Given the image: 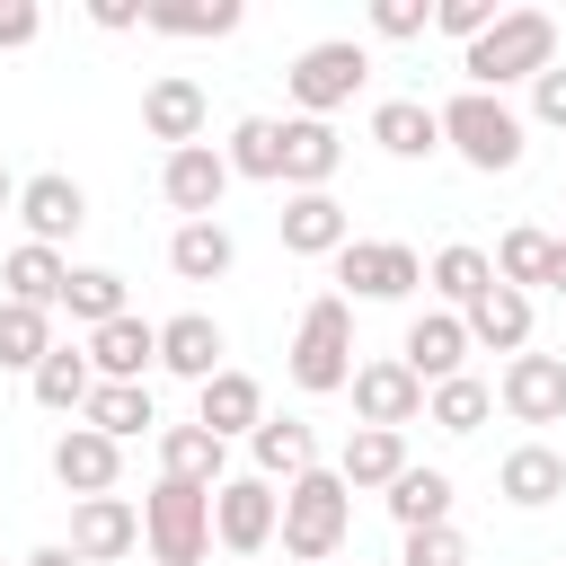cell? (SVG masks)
I'll list each match as a JSON object with an SVG mask.
<instances>
[{
  "label": "cell",
  "mask_w": 566,
  "mask_h": 566,
  "mask_svg": "<svg viewBox=\"0 0 566 566\" xmlns=\"http://www.w3.org/2000/svg\"><path fill=\"white\" fill-rule=\"evenodd\" d=\"M433 124H442V150H451L460 168H478V177H504V168H522V150H531V124H522L504 97H486V88L442 97Z\"/></svg>",
  "instance_id": "7a4b0ae2"
},
{
  "label": "cell",
  "mask_w": 566,
  "mask_h": 566,
  "mask_svg": "<svg viewBox=\"0 0 566 566\" xmlns=\"http://www.w3.org/2000/svg\"><path fill=\"white\" fill-rule=\"evenodd\" d=\"M486 283H495V256H486L478 239H451V248L424 256V292H433V310H469Z\"/></svg>",
  "instance_id": "d4e9b609"
},
{
  "label": "cell",
  "mask_w": 566,
  "mask_h": 566,
  "mask_svg": "<svg viewBox=\"0 0 566 566\" xmlns=\"http://www.w3.org/2000/svg\"><path fill=\"white\" fill-rule=\"evenodd\" d=\"M336 168H345L336 124H318V115H283V195H327Z\"/></svg>",
  "instance_id": "2e32d148"
},
{
  "label": "cell",
  "mask_w": 566,
  "mask_h": 566,
  "mask_svg": "<svg viewBox=\"0 0 566 566\" xmlns=\"http://www.w3.org/2000/svg\"><path fill=\"white\" fill-rule=\"evenodd\" d=\"M371 35H380V44H416V35H433V0H371Z\"/></svg>",
  "instance_id": "ab89813d"
},
{
  "label": "cell",
  "mask_w": 566,
  "mask_h": 566,
  "mask_svg": "<svg viewBox=\"0 0 566 566\" xmlns=\"http://www.w3.org/2000/svg\"><path fill=\"white\" fill-rule=\"evenodd\" d=\"M221 354H230V336H221V318L212 310H177V318H159V371H177V380H212L221 371Z\"/></svg>",
  "instance_id": "ffe728a7"
},
{
  "label": "cell",
  "mask_w": 566,
  "mask_h": 566,
  "mask_svg": "<svg viewBox=\"0 0 566 566\" xmlns=\"http://www.w3.org/2000/svg\"><path fill=\"white\" fill-rule=\"evenodd\" d=\"M486 416H495V389H486L478 371H460V380H433V389H424V424H433V433H478Z\"/></svg>",
  "instance_id": "e575fe53"
},
{
  "label": "cell",
  "mask_w": 566,
  "mask_h": 566,
  "mask_svg": "<svg viewBox=\"0 0 566 566\" xmlns=\"http://www.w3.org/2000/svg\"><path fill=\"white\" fill-rule=\"evenodd\" d=\"M371 142H380L389 159H433V150H442V124H433L424 97H380V106H371Z\"/></svg>",
  "instance_id": "4dcf8cb0"
},
{
  "label": "cell",
  "mask_w": 566,
  "mask_h": 566,
  "mask_svg": "<svg viewBox=\"0 0 566 566\" xmlns=\"http://www.w3.org/2000/svg\"><path fill=\"white\" fill-rule=\"evenodd\" d=\"M203 124H212V97H203L186 71H159V80L142 88V133H150V142L186 150V142H203Z\"/></svg>",
  "instance_id": "9a60e30c"
},
{
  "label": "cell",
  "mask_w": 566,
  "mask_h": 566,
  "mask_svg": "<svg viewBox=\"0 0 566 566\" xmlns=\"http://www.w3.org/2000/svg\"><path fill=\"white\" fill-rule=\"evenodd\" d=\"M327 265H336L345 301H407V292L424 283V256H416L407 239H345Z\"/></svg>",
  "instance_id": "52a82bcc"
},
{
  "label": "cell",
  "mask_w": 566,
  "mask_h": 566,
  "mask_svg": "<svg viewBox=\"0 0 566 566\" xmlns=\"http://www.w3.org/2000/svg\"><path fill=\"white\" fill-rule=\"evenodd\" d=\"M0 212H18V177H9V159H0Z\"/></svg>",
  "instance_id": "c3c4849f"
},
{
  "label": "cell",
  "mask_w": 566,
  "mask_h": 566,
  "mask_svg": "<svg viewBox=\"0 0 566 566\" xmlns=\"http://www.w3.org/2000/svg\"><path fill=\"white\" fill-rule=\"evenodd\" d=\"M380 504H389V522H398V531H433V522H451V469L407 460V469L380 486Z\"/></svg>",
  "instance_id": "83f0119b"
},
{
  "label": "cell",
  "mask_w": 566,
  "mask_h": 566,
  "mask_svg": "<svg viewBox=\"0 0 566 566\" xmlns=\"http://www.w3.org/2000/svg\"><path fill=\"white\" fill-rule=\"evenodd\" d=\"M159 478H177V486H221L230 478V442H212L203 424H159Z\"/></svg>",
  "instance_id": "4316f807"
},
{
  "label": "cell",
  "mask_w": 566,
  "mask_h": 566,
  "mask_svg": "<svg viewBox=\"0 0 566 566\" xmlns=\"http://www.w3.org/2000/svg\"><path fill=\"white\" fill-rule=\"evenodd\" d=\"M354 416L371 424V433H407L416 416H424V380L398 363V354H371V363H354Z\"/></svg>",
  "instance_id": "9c48e42d"
},
{
  "label": "cell",
  "mask_w": 566,
  "mask_h": 566,
  "mask_svg": "<svg viewBox=\"0 0 566 566\" xmlns=\"http://www.w3.org/2000/svg\"><path fill=\"white\" fill-rule=\"evenodd\" d=\"M27 389H35V407H44V416H80V407H88V389H97V371H88V354H80V345H53V354L27 371Z\"/></svg>",
  "instance_id": "1f68e13d"
},
{
  "label": "cell",
  "mask_w": 566,
  "mask_h": 566,
  "mask_svg": "<svg viewBox=\"0 0 566 566\" xmlns=\"http://www.w3.org/2000/svg\"><path fill=\"white\" fill-rule=\"evenodd\" d=\"M18 221H27L35 248H62V239L88 221V186L62 177V168H35V177H18Z\"/></svg>",
  "instance_id": "4fadbf2b"
},
{
  "label": "cell",
  "mask_w": 566,
  "mask_h": 566,
  "mask_svg": "<svg viewBox=\"0 0 566 566\" xmlns=\"http://www.w3.org/2000/svg\"><path fill=\"white\" fill-rule=\"evenodd\" d=\"M142 548H150L159 566H203V557H212V495L159 478V486L142 495Z\"/></svg>",
  "instance_id": "8992f818"
},
{
  "label": "cell",
  "mask_w": 566,
  "mask_h": 566,
  "mask_svg": "<svg viewBox=\"0 0 566 566\" xmlns=\"http://www.w3.org/2000/svg\"><path fill=\"white\" fill-rule=\"evenodd\" d=\"M495 407L513 424H566V354H513L495 371Z\"/></svg>",
  "instance_id": "8fae6325"
},
{
  "label": "cell",
  "mask_w": 566,
  "mask_h": 566,
  "mask_svg": "<svg viewBox=\"0 0 566 566\" xmlns=\"http://www.w3.org/2000/svg\"><path fill=\"white\" fill-rule=\"evenodd\" d=\"M88 27H106V35H124V27H142V9H133V0H88Z\"/></svg>",
  "instance_id": "f6af8a7d"
},
{
  "label": "cell",
  "mask_w": 566,
  "mask_h": 566,
  "mask_svg": "<svg viewBox=\"0 0 566 566\" xmlns=\"http://www.w3.org/2000/svg\"><path fill=\"white\" fill-rule=\"evenodd\" d=\"M80 354H88L97 380H150V371H159V318H133V310H124V318L88 327Z\"/></svg>",
  "instance_id": "ac0fdd59"
},
{
  "label": "cell",
  "mask_w": 566,
  "mask_h": 566,
  "mask_svg": "<svg viewBox=\"0 0 566 566\" xmlns=\"http://www.w3.org/2000/svg\"><path fill=\"white\" fill-rule=\"evenodd\" d=\"M230 177H256V186H283V124L274 115H239L230 142H221Z\"/></svg>",
  "instance_id": "836d02e7"
},
{
  "label": "cell",
  "mask_w": 566,
  "mask_h": 566,
  "mask_svg": "<svg viewBox=\"0 0 566 566\" xmlns=\"http://www.w3.org/2000/svg\"><path fill=\"white\" fill-rule=\"evenodd\" d=\"M53 478H62L71 504H80V495H115L124 442H106V433H88V424H62V433H53Z\"/></svg>",
  "instance_id": "d6986e66"
},
{
  "label": "cell",
  "mask_w": 566,
  "mask_h": 566,
  "mask_svg": "<svg viewBox=\"0 0 566 566\" xmlns=\"http://www.w3.org/2000/svg\"><path fill=\"white\" fill-rule=\"evenodd\" d=\"M345 531H354V486H345L327 460L301 469V478L283 486V522H274L283 557H292V566H327V557L345 548Z\"/></svg>",
  "instance_id": "3957f363"
},
{
  "label": "cell",
  "mask_w": 566,
  "mask_h": 566,
  "mask_svg": "<svg viewBox=\"0 0 566 566\" xmlns=\"http://www.w3.org/2000/svg\"><path fill=\"white\" fill-rule=\"evenodd\" d=\"M62 548H71L80 566H115V557H133V548H142V504H124V495H80Z\"/></svg>",
  "instance_id": "7c38bea8"
},
{
  "label": "cell",
  "mask_w": 566,
  "mask_h": 566,
  "mask_svg": "<svg viewBox=\"0 0 566 566\" xmlns=\"http://www.w3.org/2000/svg\"><path fill=\"white\" fill-rule=\"evenodd\" d=\"M44 35V9L35 0H0V53H27Z\"/></svg>",
  "instance_id": "ee69618b"
},
{
  "label": "cell",
  "mask_w": 566,
  "mask_h": 566,
  "mask_svg": "<svg viewBox=\"0 0 566 566\" xmlns=\"http://www.w3.org/2000/svg\"><path fill=\"white\" fill-rule=\"evenodd\" d=\"M398 363H407L424 389H433V380H460V371H469V327H460V310H416Z\"/></svg>",
  "instance_id": "e0dca14e"
},
{
  "label": "cell",
  "mask_w": 566,
  "mask_h": 566,
  "mask_svg": "<svg viewBox=\"0 0 566 566\" xmlns=\"http://www.w3.org/2000/svg\"><path fill=\"white\" fill-rule=\"evenodd\" d=\"M159 195H168L177 221H212L221 195H230V159H221V142H186V150H168V159H159Z\"/></svg>",
  "instance_id": "30bf717a"
},
{
  "label": "cell",
  "mask_w": 566,
  "mask_h": 566,
  "mask_svg": "<svg viewBox=\"0 0 566 566\" xmlns=\"http://www.w3.org/2000/svg\"><path fill=\"white\" fill-rule=\"evenodd\" d=\"M230 265H239V239L221 221H177L168 230V274L177 283H221Z\"/></svg>",
  "instance_id": "f1b7e54d"
},
{
  "label": "cell",
  "mask_w": 566,
  "mask_h": 566,
  "mask_svg": "<svg viewBox=\"0 0 566 566\" xmlns=\"http://www.w3.org/2000/svg\"><path fill=\"white\" fill-rule=\"evenodd\" d=\"M195 424H203L212 442H248V433L265 424V380H256V371H230V363H221V371H212V380L195 389Z\"/></svg>",
  "instance_id": "5bb4252c"
},
{
  "label": "cell",
  "mask_w": 566,
  "mask_h": 566,
  "mask_svg": "<svg viewBox=\"0 0 566 566\" xmlns=\"http://www.w3.org/2000/svg\"><path fill=\"white\" fill-rule=\"evenodd\" d=\"M363 80H371V44H354V35H318V44H301L292 71H283L292 106L318 115V124H336V106H354Z\"/></svg>",
  "instance_id": "5b68a950"
},
{
  "label": "cell",
  "mask_w": 566,
  "mask_h": 566,
  "mask_svg": "<svg viewBox=\"0 0 566 566\" xmlns=\"http://www.w3.org/2000/svg\"><path fill=\"white\" fill-rule=\"evenodd\" d=\"M495 27V0H433V35H451V44H478Z\"/></svg>",
  "instance_id": "b9f144b4"
},
{
  "label": "cell",
  "mask_w": 566,
  "mask_h": 566,
  "mask_svg": "<svg viewBox=\"0 0 566 566\" xmlns=\"http://www.w3.org/2000/svg\"><path fill=\"white\" fill-rule=\"evenodd\" d=\"M531 124H548V133H566V62H548V71L531 80Z\"/></svg>",
  "instance_id": "7bdbcfd3"
},
{
  "label": "cell",
  "mask_w": 566,
  "mask_h": 566,
  "mask_svg": "<svg viewBox=\"0 0 566 566\" xmlns=\"http://www.w3.org/2000/svg\"><path fill=\"white\" fill-rule=\"evenodd\" d=\"M0 283H9V301H18V310H62L71 256H62V248H35V239H18V248L0 256Z\"/></svg>",
  "instance_id": "cb8c5ba5"
},
{
  "label": "cell",
  "mask_w": 566,
  "mask_h": 566,
  "mask_svg": "<svg viewBox=\"0 0 566 566\" xmlns=\"http://www.w3.org/2000/svg\"><path fill=\"white\" fill-rule=\"evenodd\" d=\"M557 62V18L548 9H495V27L478 44H460V80L504 97V88H531L539 71Z\"/></svg>",
  "instance_id": "6da1fadb"
},
{
  "label": "cell",
  "mask_w": 566,
  "mask_h": 566,
  "mask_svg": "<svg viewBox=\"0 0 566 566\" xmlns=\"http://www.w3.org/2000/svg\"><path fill=\"white\" fill-rule=\"evenodd\" d=\"M398 469H407V433H371V424H354V433H345V451H336V478H345L354 495L389 486Z\"/></svg>",
  "instance_id": "d6a6232c"
},
{
  "label": "cell",
  "mask_w": 566,
  "mask_h": 566,
  "mask_svg": "<svg viewBox=\"0 0 566 566\" xmlns=\"http://www.w3.org/2000/svg\"><path fill=\"white\" fill-rule=\"evenodd\" d=\"M248 460H256L265 486H292L301 469H318V433H310L301 416H265V424L248 433Z\"/></svg>",
  "instance_id": "484cf974"
},
{
  "label": "cell",
  "mask_w": 566,
  "mask_h": 566,
  "mask_svg": "<svg viewBox=\"0 0 566 566\" xmlns=\"http://www.w3.org/2000/svg\"><path fill=\"white\" fill-rule=\"evenodd\" d=\"M62 310H71L80 327H106V318H124L133 301H124V274H115V265H71V283H62Z\"/></svg>",
  "instance_id": "d590c367"
},
{
  "label": "cell",
  "mask_w": 566,
  "mask_h": 566,
  "mask_svg": "<svg viewBox=\"0 0 566 566\" xmlns=\"http://www.w3.org/2000/svg\"><path fill=\"white\" fill-rule=\"evenodd\" d=\"M398 566H469V539H460L451 522H433V531H407V539H398Z\"/></svg>",
  "instance_id": "60d3db41"
},
{
  "label": "cell",
  "mask_w": 566,
  "mask_h": 566,
  "mask_svg": "<svg viewBox=\"0 0 566 566\" xmlns=\"http://www.w3.org/2000/svg\"><path fill=\"white\" fill-rule=\"evenodd\" d=\"M283 371H292V389H310V398H336V389L354 380V301H345V292H318V301L301 310V327H292V345H283Z\"/></svg>",
  "instance_id": "277c9868"
},
{
  "label": "cell",
  "mask_w": 566,
  "mask_h": 566,
  "mask_svg": "<svg viewBox=\"0 0 566 566\" xmlns=\"http://www.w3.org/2000/svg\"><path fill=\"white\" fill-rule=\"evenodd\" d=\"M274 230H283V256H336V248L354 239V221H345L336 195H283Z\"/></svg>",
  "instance_id": "7402d4cb"
},
{
  "label": "cell",
  "mask_w": 566,
  "mask_h": 566,
  "mask_svg": "<svg viewBox=\"0 0 566 566\" xmlns=\"http://www.w3.org/2000/svg\"><path fill=\"white\" fill-rule=\"evenodd\" d=\"M239 0H212V9H142V27L150 35H239Z\"/></svg>",
  "instance_id": "f35d334b"
},
{
  "label": "cell",
  "mask_w": 566,
  "mask_h": 566,
  "mask_svg": "<svg viewBox=\"0 0 566 566\" xmlns=\"http://www.w3.org/2000/svg\"><path fill=\"white\" fill-rule=\"evenodd\" d=\"M539 283H548V292H566V230L548 239V274H539Z\"/></svg>",
  "instance_id": "bcb514c9"
},
{
  "label": "cell",
  "mask_w": 566,
  "mask_h": 566,
  "mask_svg": "<svg viewBox=\"0 0 566 566\" xmlns=\"http://www.w3.org/2000/svg\"><path fill=\"white\" fill-rule=\"evenodd\" d=\"M53 345H62V336H53V310H18V301H0V371H35Z\"/></svg>",
  "instance_id": "8d00e7d4"
},
{
  "label": "cell",
  "mask_w": 566,
  "mask_h": 566,
  "mask_svg": "<svg viewBox=\"0 0 566 566\" xmlns=\"http://www.w3.org/2000/svg\"><path fill=\"white\" fill-rule=\"evenodd\" d=\"M460 327H469V345H486V354H531V292H513V283H486L469 310H460Z\"/></svg>",
  "instance_id": "44dd1931"
},
{
  "label": "cell",
  "mask_w": 566,
  "mask_h": 566,
  "mask_svg": "<svg viewBox=\"0 0 566 566\" xmlns=\"http://www.w3.org/2000/svg\"><path fill=\"white\" fill-rule=\"evenodd\" d=\"M548 239H557V230H539V221H513V230L495 239V283L531 292V283L548 274Z\"/></svg>",
  "instance_id": "74e56055"
},
{
  "label": "cell",
  "mask_w": 566,
  "mask_h": 566,
  "mask_svg": "<svg viewBox=\"0 0 566 566\" xmlns=\"http://www.w3.org/2000/svg\"><path fill=\"white\" fill-rule=\"evenodd\" d=\"M80 424H88V433H106V442H133V433H150V424H159V407H150V380H97V389H88V407H80Z\"/></svg>",
  "instance_id": "f546056e"
},
{
  "label": "cell",
  "mask_w": 566,
  "mask_h": 566,
  "mask_svg": "<svg viewBox=\"0 0 566 566\" xmlns=\"http://www.w3.org/2000/svg\"><path fill=\"white\" fill-rule=\"evenodd\" d=\"M495 495L522 504V513L557 504V495H566V451H548V442H513V451L495 460Z\"/></svg>",
  "instance_id": "603a6c76"
},
{
  "label": "cell",
  "mask_w": 566,
  "mask_h": 566,
  "mask_svg": "<svg viewBox=\"0 0 566 566\" xmlns=\"http://www.w3.org/2000/svg\"><path fill=\"white\" fill-rule=\"evenodd\" d=\"M27 566H80V557H71V548H62V539H44V548H35V557H27Z\"/></svg>",
  "instance_id": "7dc6e473"
},
{
  "label": "cell",
  "mask_w": 566,
  "mask_h": 566,
  "mask_svg": "<svg viewBox=\"0 0 566 566\" xmlns=\"http://www.w3.org/2000/svg\"><path fill=\"white\" fill-rule=\"evenodd\" d=\"M274 522H283V495H274L256 469L212 486V539H221L230 557H265V548H274Z\"/></svg>",
  "instance_id": "ba28073f"
}]
</instances>
